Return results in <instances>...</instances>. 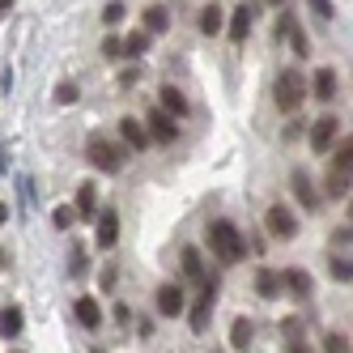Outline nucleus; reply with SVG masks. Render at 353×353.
<instances>
[{"instance_id":"22","label":"nucleus","mask_w":353,"mask_h":353,"mask_svg":"<svg viewBox=\"0 0 353 353\" xmlns=\"http://www.w3.org/2000/svg\"><path fill=\"white\" fill-rule=\"evenodd\" d=\"M315 98H336V68H319L315 72Z\"/></svg>"},{"instance_id":"39","label":"nucleus","mask_w":353,"mask_h":353,"mask_svg":"<svg viewBox=\"0 0 353 353\" xmlns=\"http://www.w3.org/2000/svg\"><path fill=\"white\" fill-rule=\"evenodd\" d=\"M9 9H13V0H0V17H5Z\"/></svg>"},{"instance_id":"20","label":"nucleus","mask_w":353,"mask_h":353,"mask_svg":"<svg viewBox=\"0 0 353 353\" xmlns=\"http://www.w3.org/2000/svg\"><path fill=\"white\" fill-rule=\"evenodd\" d=\"M21 332V307H0V336L13 341Z\"/></svg>"},{"instance_id":"30","label":"nucleus","mask_w":353,"mask_h":353,"mask_svg":"<svg viewBox=\"0 0 353 353\" xmlns=\"http://www.w3.org/2000/svg\"><path fill=\"white\" fill-rule=\"evenodd\" d=\"M307 9L319 17V21H332L336 17V9H332V0H307Z\"/></svg>"},{"instance_id":"14","label":"nucleus","mask_w":353,"mask_h":353,"mask_svg":"<svg viewBox=\"0 0 353 353\" xmlns=\"http://www.w3.org/2000/svg\"><path fill=\"white\" fill-rule=\"evenodd\" d=\"M196 26H200V34H221L225 9H221V5H205V9H200V17H196Z\"/></svg>"},{"instance_id":"2","label":"nucleus","mask_w":353,"mask_h":353,"mask_svg":"<svg viewBox=\"0 0 353 353\" xmlns=\"http://www.w3.org/2000/svg\"><path fill=\"white\" fill-rule=\"evenodd\" d=\"M209 251L221 260V264H234L239 256H243V234H239V225L234 221H213L209 225Z\"/></svg>"},{"instance_id":"35","label":"nucleus","mask_w":353,"mask_h":353,"mask_svg":"<svg viewBox=\"0 0 353 353\" xmlns=\"http://www.w3.org/2000/svg\"><path fill=\"white\" fill-rule=\"evenodd\" d=\"M68 268H72V272H77V276L85 272V256H81V251H77V256H72V260H68Z\"/></svg>"},{"instance_id":"16","label":"nucleus","mask_w":353,"mask_h":353,"mask_svg":"<svg viewBox=\"0 0 353 353\" xmlns=\"http://www.w3.org/2000/svg\"><path fill=\"white\" fill-rule=\"evenodd\" d=\"M294 196H298L302 209H319V192H315V183L302 170H294Z\"/></svg>"},{"instance_id":"5","label":"nucleus","mask_w":353,"mask_h":353,"mask_svg":"<svg viewBox=\"0 0 353 353\" xmlns=\"http://www.w3.org/2000/svg\"><path fill=\"white\" fill-rule=\"evenodd\" d=\"M213 302H217V281H213V276H205V285H200V298H196V307H192V332H205V327H209Z\"/></svg>"},{"instance_id":"33","label":"nucleus","mask_w":353,"mask_h":353,"mask_svg":"<svg viewBox=\"0 0 353 353\" xmlns=\"http://www.w3.org/2000/svg\"><path fill=\"white\" fill-rule=\"evenodd\" d=\"M298 336H302V319L290 315V319H285V341H298Z\"/></svg>"},{"instance_id":"19","label":"nucleus","mask_w":353,"mask_h":353,"mask_svg":"<svg viewBox=\"0 0 353 353\" xmlns=\"http://www.w3.org/2000/svg\"><path fill=\"white\" fill-rule=\"evenodd\" d=\"M256 294H260V298H276V294H281V272L260 268V272H256Z\"/></svg>"},{"instance_id":"6","label":"nucleus","mask_w":353,"mask_h":353,"mask_svg":"<svg viewBox=\"0 0 353 353\" xmlns=\"http://www.w3.org/2000/svg\"><path fill=\"white\" fill-rule=\"evenodd\" d=\"M336 137H341V119L336 115H319L311 123V149L315 154H327V149L336 145Z\"/></svg>"},{"instance_id":"17","label":"nucleus","mask_w":353,"mask_h":353,"mask_svg":"<svg viewBox=\"0 0 353 353\" xmlns=\"http://www.w3.org/2000/svg\"><path fill=\"white\" fill-rule=\"evenodd\" d=\"M77 221H90V217H98V192H94V183H81V192H77Z\"/></svg>"},{"instance_id":"36","label":"nucleus","mask_w":353,"mask_h":353,"mask_svg":"<svg viewBox=\"0 0 353 353\" xmlns=\"http://www.w3.org/2000/svg\"><path fill=\"white\" fill-rule=\"evenodd\" d=\"M119 85H137V68H123L119 72Z\"/></svg>"},{"instance_id":"12","label":"nucleus","mask_w":353,"mask_h":353,"mask_svg":"<svg viewBox=\"0 0 353 353\" xmlns=\"http://www.w3.org/2000/svg\"><path fill=\"white\" fill-rule=\"evenodd\" d=\"M179 264H183V276H188V281H196V285H205V260H200V251L196 247H183L179 251Z\"/></svg>"},{"instance_id":"40","label":"nucleus","mask_w":353,"mask_h":353,"mask_svg":"<svg viewBox=\"0 0 353 353\" xmlns=\"http://www.w3.org/2000/svg\"><path fill=\"white\" fill-rule=\"evenodd\" d=\"M0 268H5V256H0Z\"/></svg>"},{"instance_id":"8","label":"nucleus","mask_w":353,"mask_h":353,"mask_svg":"<svg viewBox=\"0 0 353 353\" xmlns=\"http://www.w3.org/2000/svg\"><path fill=\"white\" fill-rule=\"evenodd\" d=\"M311 290H315V281H311L307 268H285L281 272V294H294L302 302V298H311Z\"/></svg>"},{"instance_id":"32","label":"nucleus","mask_w":353,"mask_h":353,"mask_svg":"<svg viewBox=\"0 0 353 353\" xmlns=\"http://www.w3.org/2000/svg\"><path fill=\"white\" fill-rule=\"evenodd\" d=\"M332 276H336V281H345V285H349V276H353V268H349V260H341V256H332Z\"/></svg>"},{"instance_id":"9","label":"nucleus","mask_w":353,"mask_h":353,"mask_svg":"<svg viewBox=\"0 0 353 353\" xmlns=\"http://www.w3.org/2000/svg\"><path fill=\"white\" fill-rule=\"evenodd\" d=\"M158 103H162L158 111H166L170 119H183V115L192 111L188 98H183V90H174V85H162V90H158Z\"/></svg>"},{"instance_id":"24","label":"nucleus","mask_w":353,"mask_h":353,"mask_svg":"<svg viewBox=\"0 0 353 353\" xmlns=\"http://www.w3.org/2000/svg\"><path fill=\"white\" fill-rule=\"evenodd\" d=\"M230 345H234L239 353L251 345V319H234V327H230Z\"/></svg>"},{"instance_id":"26","label":"nucleus","mask_w":353,"mask_h":353,"mask_svg":"<svg viewBox=\"0 0 353 353\" xmlns=\"http://www.w3.org/2000/svg\"><path fill=\"white\" fill-rule=\"evenodd\" d=\"M332 149H336V158H332V166H336V170H349V166H353V141L345 137V141H341V145H332Z\"/></svg>"},{"instance_id":"15","label":"nucleus","mask_w":353,"mask_h":353,"mask_svg":"<svg viewBox=\"0 0 353 353\" xmlns=\"http://www.w3.org/2000/svg\"><path fill=\"white\" fill-rule=\"evenodd\" d=\"M94 239H98V247H103V251L115 247V239H119V217H115L111 209L98 213V234H94Z\"/></svg>"},{"instance_id":"29","label":"nucleus","mask_w":353,"mask_h":353,"mask_svg":"<svg viewBox=\"0 0 353 353\" xmlns=\"http://www.w3.org/2000/svg\"><path fill=\"white\" fill-rule=\"evenodd\" d=\"M323 353H349V336L345 332H327L323 336Z\"/></svg>"},{"instance_id":"27","label":"nucleus","mask_w":353,"mask_h":353,"mask_svg":"<svg viewBox=\"0 0 353 353\" xmlns=\"http://www.w3.org/2000/svg\"><path fill=\"white\" fill-rule=\"evenodd\" d=\"M52 98H56V103H60V107H68V103H77V98H81V90H77V85H72V81H60Z\"/></svg>"},{"instance_id":"4","label":"nucleus","mask_w":353,"mask_h":353,"mask_svg":"<svg viewBox=\"0 0 353 353\" xmlns=\"http://www.w3.org/2000/svg\"><path fill=\"white\" fill-rule=\"evenodd\" d=\"M264 230L272 234V239H294L298 234V217H294V209H285V205H268V213H264Z\"/></svg>"},{"instance_id":"1","label":"nucleus","mask_w":353,"mask_h":353,"mask_svg":"<svg viewBox=\"0 0 353 353\" xmlns=\"http://www.w3.org/2000/svg\"><path fill=\"white\" fill-rule=\"evenodd\" d=\"M272 98H276V111L294 115L302 103H307V77L298 68H281L276 72V85H272Z\"/></svg>"},{"instance_id":"37","label":"nucleus","mask_w":353,"mask_h":353,"mask_svg":"<svg viewBox=\"0 0 353 353\" xmlns=\"http://www.w3.org/2000/svg\"><path fill=\"white\" fill-rule=\"evenodd\" d=\"M290 353H311V345H302V341H290Z\"/></svg>"},{"instance_id":"38","label":"nucleus","mask_w":353,"mask_h":353,"mask_svg":"<svg viewBox=\"0 0 353 353\" xmlns=\"http://www.w3.org/2000/svg\"><path fill=\"white\" fill-rule=\"evenodd\" d=\"M9 221V205H5V200H0V225H5Z\"/></svg>"},{"instance_id":"34","label":"nucleus","mask_w":353,"mask_h":353,"mask_svg":"<svg viewBox=\"0 0 353 353\" xmlns=\"http://www.w3.org/2000/svg\"><path fill=\"white\" fill-rule=\"evenodd\" d=\"M103 56H107V60H119V39H107V43H103Z\"/></svg>"},{"instance_id":"25","label":"nucleus","mask_w":353,"mask_h":353,"mask_svg":"<svg viewBox=\"0 0 353 353\" xmlns=\"http://www.w3.org/2000/svg\"><path fill=\"white\" fill-rule=\"evenodd\" d=\"M327 196H349V170H336L332 166V174H327Z\"/></svg>"},{"instance_id":"31","label":"nucleus","mask_w":353,"mask_h":353,"mask_svg":"<svg viewBox=\"0 0 353 353\" xmlns=\"http://www.w3.org/2000/svg\"><path fill=\"white\" fill-rule=\"evenodd\" d=\"M72 221H77V213H72V205H60V209H56V230H68Z\"/></svg>"},{"instance_id":"7","label":"nucleus","mask_w":353,"mask_h":353,"mask_svg":"<svg viewBox=\"0 0 353 353\" xmlns=\"http://www.w3.org/2000/svg\"><path fill=\"white\" fill-rule=\"evenodd\" d=\"M145 132H149V141H158V145H174V137H179V123H174L166 111H149Z\"/></svg>"},{"instance_id":"13","label":"nucleus","mask_w":353,"mask_h":353,"mask_svg":"<svg viewBox=\"0 0 353 353\" xmlns=\"http://www.w3.org/2000/svg\"><path fill=\"white\" fill-rule=\"evenodd\" d=\"M72 315H77L81 327H98V323H103V307H98V298H77V302H72Z\"/></svg>"},{"instance_id":"23","label":"nucleus","mask_w":353,"mask_h":353,"mask_svg":"<svg viewBox=\"0 0 353 353\" xmlns=\"http://www.w3.org/2000/svg\"><path fill=\"white\" fill-rule=\"evenodd\" d=\"M251 34V9H234L230 13V43H243Z\"/></svg>"},{"instance_id":"41","label":"nucleus","mask_w":353,"mask_h":353,"mask_svg":"<svg viewBox=\"0 0 353 353\" xmlns=\"http://www.w3.org/2000/svg\"><path fill=\"white\" fill-rule=\"evenodd\" d=\"M272 5H281V0H272Z\"/></svg>"},{"instance_id":"21","label":"nucleus","mask_w":353,"mask_h":353,"mask_svg":"<svg viewBox=\"0 0 353 353\" xmlns=\"http://www.w3.org/2000/svg\"><path fill=\"white\" fill-rule=\"evenodd\" d=\"M166 26H170V13L162 5H149L145 9V34H162Z\"/></svg>"},{"instance_id":"3","label":"nucleus","mask_w":353,"mask_h":353,"mask_svg":"<svg viewBox=\"0 0 353 353\" xmlns=\"http://www.w3.org/2000/svg\"><path fill=\"white\" fill-rule=\"evenodd\" d=\"M90 162H94L98 170H107V174L123 170V145H115V141H107V137H94V141H90Z\"/></svg>"},{"instance_id":"18","label":"nucleus","mask_w":353,"mask_h":353,"mask_svg":"<svg viewBox=\"0 0 353 353\" xmlns=\"http://www.w3.org/2000/svg\"><path fill=\"white\" fill-rule=\"evenodd\" d=\"M149 52V34L145 30H132L128 39H119V56H128V60H141Z\"/></svg>"},{"instance_id":"10","label":"nucleus","mask_w":353,"mask_h":353,"mask_svg":"<svg viewBox=\"0 0 353 353\" xmlns=\"http://www.w3.org/2000/svg\"><path fill=\"white\" fill-rule=\"evenodd\" d=\"M119 141L128 145V149H149V132H145V123L132 119V115H123L119 119Z\"/></svg>"},{"instance_id":"11","label":"nucleus","mask_w":353,"mask_h":353,"mask_svg":"<svg viewBox=\"0 0 353 353\" xmlns=\"http://www.w3.org/2000/svg\"><path fill=\"white\" fill-rule=\"evenodd\" d=\"M183 311V285H158V315L174 319Z\"/></svg>"},{"instance_id":"28","label":"nucleus","mask_w":353,"mask_h":353,"mask_svg":"<svg viewBox=\"0 0 353 353\" xmlns=\"http://www.w3.org/2000/svg\"><path fill=\"white\" fill-rule=\"evenodd\" d=\"M128 17V9H123V0H111V5H103V26H115V21Z\"/></svg>"}]
</instances>
